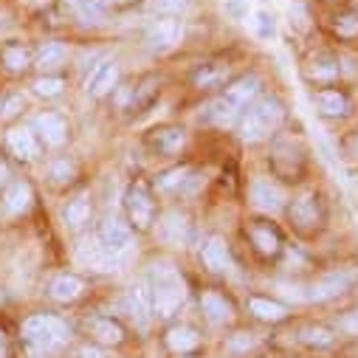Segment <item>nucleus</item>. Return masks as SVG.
<instances>
[{
	"instance_id": "1",
	"label": "nucleus",
	"mask_w": 358,
	"mask_h": 358,
	"mask_svg": "<svg viewBox=\"0 0 358 358\" xmlns=\"http://www.w3.org/2000/svg\"><path fill=\"white\" fill-rule=\"evenodd\" d=\"M152 316L158 319H172L181 310L184 299H187V285L181 280V274L175 271L169 262H155L152 265Z\"/></svg>"
},
{
	"instance_id": "2",
	"label": "nucleus",
	"mask_w": 358,
	"mask_h": 358,
	"mask_svg": "<svg viewBox=\"0 0 358 358\" xmlns=\"http://www.w3.org/2000/svg\"><path fill=\"white\" fill-rule=\"evenodd\" d=\"M23 338H26V344H29L34 358H45V355H51V352H57L59 347L68 344L71 330H68V324L62 319L48 316V313H37V316L26 319Z\"/></svg>"
},
{
	"instance_id": "3",
	"label": "nucleus",
	"mask_w": 358,
	"mask_h": 358,
	"mask_svg": "<svg viewBox=\"0 0 358 358\" xmlns=\"http://www.w3.org/2000/svg\"><path fill=\"white\" fill-rule=\"evenodd\" d=\"M285 119V108L280 99L265 96L259 102H254L248 110H243V116L237 119V130L243 141H262L265 136H271Z\"/></svg>"
},
{
	"instance_id": "4",
	"label": "nucleus",
	"mask_w": 358,
	"mask_h": 358,
	"mask_svg": "<svg viewBox=\"0 0 358 358\" xmlns=\"http://www.w3.org/2000/svg\"><path fill=\"white\" fill-rule=\"evenodd\" d=\"M124 212L130 217V226L136 231H147L155 220V203H152V195L144 184H133L127 192H124Z\"/></svg>"
},
{
	"instance_id": "5",
	"label": "nucleus",
	"mask_w": 358,
	"mask_h": 358,
	"mask_svg": "<svg viewBox=\"0 0 358 358\" xmlns=\"http://www.w3.org/2000/svg\"><path fill=\"white\" fill-rule=\"evenodd\" d=\"M355 280H358V274H355V271L338 268V271H330V274L319 277V280L308 288L305 299H308V302H330V299H336V296L347 294V291L352 288V282H355Z\"/></svg>"
},
{
	"instance_id": "6",
	"label": "nucleus",
	"mask_w": 358,
	"mask_h": 358,
	"mask_svg": "<svg viewBox=\"0 0 358 358\" xmlns=\"http://www.w3.org/2000/svg\"><path fill=\"white\" fill-rule=\"evenodd\" d=\"M181 37H184L181 20H172V17L155 20L150 26V31H147V48L152 54H166V51H172L178 43H181Z\"/></svg>"
},
{
	"instance_id": "7",
	"label": "nucleus",
	"mask_w": 358,
	"mask_h": 358,
	"mask_svg": "<svg viewBox=\"0 0 358 358\" xmlns=\"http://www.w3.org/2000/svg\"><path fill=\"white\" fill-rule=\"evenodd\" d=\"M130 243H133L130 226H124V223L116 220V217H108V220L102 223V229H99V245H102L110 257L124 259V254L130 251Z\"/></svg>"
},
{
	"instance_id": "8",
	"label": "nucleus",
	"mask_w": 358,
	"mask_h": 358,
	"mask_svg": "<svg viewBox=\"0 0 358 358\" xmlns=\"http://www.w3.org/2000/svg\"><path fill=\"white\" fill-rule=\"evenodd\" d=\"M119 76H122L119 62L105 59V62H99V65L91 71V76L85 79V91L91 94L94 99H102V96H108V94H113V91H116Z\"/></svg>"
},
{
	"instance_id": "9",
	"label": "nucleus",
	"mask_w": 358,
	"mask_h": 358,
	"mask_svg": "<svg viewBox=\"0 0 358 358\" xmlns=\"http://www.w3.org/2000/svg\"><path fill=\"white\" fill-rule=\"evenodd\" d=\"M251 203L259 209V212H268V215H277L282 206H285V192L280 184H274L271 178H257L251 184Z\"/></svg>"
},
{
	"instance_id": "10",
	"label": "nucleus",
	"mask_w": 358,
	"mask_h": 358,
	"mask_svg": "<svg viewBox=\"0 0 358 358\" xmlns=\"http://www.w3.org/2000/svg\"><path fill=\"white\" fill-rule=\"evenodd\" d=\"M259 87H262V82H259V76H243V79H237V82H231L229 87H226V94H223V99L243 116V110L257 99V94H259Z\"/></svg>"
},
{
	"instance_id": "11",
	"label": "nucleus",
	"mask_w": 358,
	"mask_h": 358,
	"mask_svg": "<svg viewBox=\"0 0 358 358\" xmlns=\"http://www.w3.org/2000/svg\"><path fill=\"white\" fill-rule=\"evenodd\" d=\"M34 133H37V138H40L43 144H48V147H62V144L68 141V124H65V119L57 116V113H40V116L34 119Z\"/></svg>"
},
{
	"instance_id": "12",
	"label": "nucleus",
	"mask_w": 358,
	"mask_h": 358,
	"mask_svg": "<svg viewBox=\"0 0 358 358\" xmlns=\"http://www.w3.org/2000/svg\"><path fill=\"white\" fill-rule=\"evenodd\" d=\"M158 234L169 245H184L189 240V220H187V215L178 212V209H169L161 217V223H158Z\"/></svg>"
},
{
	"instance_id": "13",
	"label": "nucleus",
	"mask_w": 358,
	"mask_h": 358,
	"mask_svg": "<svg viewBox=\"0 0 358 358\" xmlns=\"http://www.w3.org/2000/svg\"><path fill=\"white\" fill-rule=\"evenodd\" d=\"M6 141H9L12 155H17L20 161H34V158H40V152H43V144H40L37 133L29 130V127H15Z\"/></svg>"
},
{
	"instance_id": "14",
	"label": "nucleus",
	"mask_w": 358,
	"mask_h": 358,
	"mask_svg": "<svg viewBox=\"0 0 358 358\" xmlns=\"http://www.w3.org/2000/svg\"><path fill=\"white\" fill-rule=\"evenodd\" d=\"M291 220L299 226V229H305V231H310L316 223H319V203H316V195L313 192H299L294 201H291Z\"/></svg>"
},
{
	"instance_id": "15",
	"label": "nucleus",
	"mask_w": 358,
	"mask_h": 358,
	"mask_svg": "<svg viewBox=\"0 0 358 358\" xmlns=\"http://www.w3.org/2000/svg\"><path fill=\"white\" fill-rule=\"evenodd\" d=\"M201 259H203V265L209 268L212 274H226L231 268V254H229L223 237H209L203 243V248H201Z\"/></svg>"
},
{
	"instance_id": "16",
	"label": "nucleus",
	"mask_w": 358,
	"mask_h": 358,
	"mask_svg": "<svg viewBox=\"0 0 358 358\" xmlns=\"http://www.w3.org/2000/svg\"><path fill=\"white\" fill-rule=\"evenodd\" d=\"M248 313L259 322H268V324H277V322L288 319V308L277 299H268V296H248Z\"/></svg>"
},
{
	"instance_id": "17",
	"label": "nucleus",
	"mask_w": 358,
	"mask_h": 358,
	"mask_svg": "<svg viewBox=\"0 0 358 358\" xmlns=\"http://www.w3.org/2000/svg\"><path fill=\"white\" fill-rule=\"evenodd\" d=\"M150 144H152L158 152H164V155H175V152H181V147L187 144V133H184L181 127H172V124L155 127V130L150 133Z\"/></svg>"
},
{
	"instance_id": "18",
	"label": "nucleus",
	"mask_w": 358,
	"mask_h": 358,
	"mask_svg": "<svg viewBox=\"0 0 358 358\" xmlns=\"http://www.w3.org/2000/svg\"><path fill=\"white\" fill-rule=\"evenodd\" d=\"M82 291H85V282H82L79 277H73V274H59V277H54L51 285H48V296H51L54 302H59V305L76 302V299L82 296Z\"/></svg>"
},
{
	"instance_id": "19",
	"label": "nucleus",
	"mask_w": 358,
	"mask_h": 358,
	"mask_svg": "<svg viewBox=\"0 0 358 358\" xmlns=\"http://www.w3.org/2000/svg\"><path fill=\"white\" fill-rule=\"evenodd\" d=\"M201 310H203V316H206L212 324H226V322H231V316H234L231 302H229L223 294H217V291H206V294L201 296Z\"/></svg>"
},
{
	"instance_id": "20",
	"label": "nucleus",
	"mask_w": 358,
	"mask_h": 358,
	"mask_svg": "<svg viewBox=\"0 0 358 358\" xmlns=\"http://www.w3.org/2000/svg\"><path fill=\"white\" fill-rule=\"evenodd\" d=\"M166 347L178 355H187V352L201 347V333L189 324H175V327L166 330Z\"/></svg>"
},
{
	"instance_id": "21",
	"label": "nucleus",
	"mask_w": 358,
	"mask_h": 358,
	"mask_svg": "<svg viewBox=\"0 0 358 358\" xmlns=\"http://www.w3.org/2000/svg\"><path fill=\"white\" fill-rule=\"evenodd\" d=\"M248 237H251V243L257 245V251L262 254V257H277L280 251H282V240H280V234L268 226V223H254L251 229H248Z\"/></svg>"
},
{
	"instance_id": "22",
	"label": "nucleus",
	"mask_w": 358,
	"mask_h": 358,
	"mask_svg": "<svg viewBox=\"0 0 358 358\" xmlns=\"http://www.w3.org/2000/svg\"><path fill=\"white\" fill-rule=\"evenodd\" d=\"M313 102H316L319 113H322V116H327V119H338V116H344V113H347V108H350L347 96H344L341 91H333V87L316 91V94H313Z\"/></svg>"
},
{
	"instance_id": "23",
	"label": "nucleus",
	"mask_w": 358,
	"mask_h": 358,
	"mask_svg": "<svg viewBox=\"0 0 358 358\" xmlns=\"http://www.w3.org/2000/svg\"><path fill=\"white\" fill-rule=\"evenodd\" d=\"M87 333H91L99 344H122V338H124L122 324L108 319V316H94L91 322H87Z\"/></svg>"
},
{
	"instance_id": "24",
	"label": "nucleus",
	"mask_w": 358,
	"mask_h": 358,
	"mask_svg": "<svg viewBox=\"0 0 358 358\" xmlns=\"http://www.w3.org/2000/svg\"><path fill=\"white\" fill-rule=\"evenodd\" d=\"M127 308H130L133 319L144 327L147 319H150V313H152V296H150L147 285H133V288L127 291Z\"/></svg>"
},
{
	"instance_id": "25",
	"label": "nucleus",
	"mask_w": 358,
	"mask_h": 358,
	"mask_svg": "<svg viewBox=\"0 0 358 358\" xmlns=\"http://www.w3.org/2000/svg\"><path fill=\"white\" fill-rule=\"evenodd\" d=\"M31 206V187L17 181L3 195V215H23Z\"/></svg>"
},
{
	"instance_id": "26",
	"label": "nucleus",
	"mask_w": 358,
	"mask_h": 358,
	"mask_svg": "<svg viewBox=\"0 0 358 358\" xmlns=\"http://www.w3.org/2000/svg\"><path fill=\"white\" fill-rule=\"evenodd\" d=\"M305 79H308V82H316V85L333 82V79H338V62L330 59V57H316V59L308 62Z\"/></svg>"
},
{
	"instance_id": "27",
	"label": "nucleus",
	"mask_w": 358,
	"mask_h": 358,
	"mask_svg": "<svg viewBox=\"0 0 358 358\" xmlns=\"http://www.w3.org/2000/svg\"><path fill=\"white\" fill-rule=\"evenodd\" d=\"M91 212H94V206H91V198H87V195H79V198H73V201L65 206V212H62V217H65V226H68V229H82L87 220H91Z\"/></svg>"
},
{
	"instance_id": "28",
	"label": "nucleus",
	"mask_w": 358,
	"mask_h": 358,
	"mask_svg": "<svg viewBox=\"0 0 358 358\" xmlns=\"http://www.w3.org/2000/svg\"><path fill=\"white\" fill-rule=\"evenodd\" d=\"M65 59H68V48L62 45V43H45L40 51H37V68L40 71H59L62 65H65Z\"/></svg>"
},
{
	"instance_id": "29",
	"label": "nucleus",
	"mask_w": 358,
	"mask_h": 358,
	"mask_svg": "<svg viewBox=\"0 0 358 358\" xmlns=\"http://www.w3.org/2000/svg\"><path fill=\"white\" fill-rule=\"evenodd\" d=\"M226 76H229V65H223V62H206V65H201L192 73V82L198 87H217V85L226 82Z\"/></svg>"
},
{
	"instance_id": "30",
	"label": "nucleus",
	"mask_w": 358,
	"mask_h": 358,
	"mask_svg": "<svg viewBox=\"0 0 358 358\" xmlns=\"http://www.w3.org/2000/svg\"><path fill=\"white\" fill-rule=\"evenodd\" d=\"M192 181H195V175H192L189 166H175V169H169V172H164L158 178V189L161 192H178V189H184Z\"/></svg>"
},
{
	"instance_id": "31",
	"label": "nucleus",
	"mask_w": 358,
	"mask_h": 358,
	"mask_svg": "<svg viewBox=\"0 0 358 358\" xmlns=\"http://www.w3.org/2000/svg\"><path fill=\"white\" fill-rule=\"evenodd\" d=\"M71 6L79 15V20L94 23V26L105 23V17H108V9H105L102 0H71Z\"/></svg>"
},
{
	"instance_id": "32",
	"label": "nucleus",
	"mask_w": 358,
	"mask_h": 358,
	"mask_svg": "<svg viewBox=\"0 0 358 358\" xmlns=\"http://www.w3.org/2000/svg\"><path fill=\"white\" fill-rule=\"evenodd\" d=\"M206 119L209 122H215V124H220V127H229V124H234L237 119H240V113L220 96L217 102H212L209 108H206Z\"/></svg>"
},
{
	"instance_id": "33",
	"label": "nucleus",
	"mask_w": 358,
	"mask_h": 358,
	"mask_svg": "<svg viewBox=\"0 0 358 358\" xmlns=\"http://www.w3.org/2000/svg\"><path fill=\"white\" fill-rule=\"evenodd\" d=\"M155 94H158V82L150 76V79H144L136 91L130 94V110H141V108H147L152 99H155Z\"/></svg>"
},
{
	"instance_id": "34",
	"label": "nucleus",
	"mask_w": 358,
	"mask_h": 358,
	"mask_svg": "<svg viewBox=\"0 0 358 358\" xmlns=\"http://www.w3.org/2000/svg\"><path fill=\"white\" fill-rule=\"evenodd\" d=\"M299 341L308 347H330L333 344V333L322 324H308L299 330Z\"/></svg>"
},
{
	"instance_id": "35",
	"label": "nucleus",
	"mask_w": 358,
	"mask_h": 358,
	"mask_svg": "<svg viewBox=\"0 0 358 358\" xmlns=\"http://www.w3.org/2000/svg\"><path fill=\"white\" fill-rule=\"evenodd\" d=\"M3 65H6L9 71H15V73L26 71V68H29V51H26L23 45H17V43L6 45V48H3Z\"/></svg>"
},
{
	"instance_id": "36",
	"label": "nucleus",
	"mask_w": 358,
	"mask_h": 358,
	"mask_svg": "<svg viewBox=\"0 0 358 358\" xmlns=\"http://www.w3.org/2000/svg\"><path fill=\"white\" fill-rule=\"evenodd\" d=\"M251 29L259 40H271L277 34V23H274V15H268V12H254L251 17Z\"/></svg>"
},
{
	"instance_id": "37",
	"label": "nucleus",
	"mask_w": 358,
	"mask_h": 358,
	"mask_svg": "<svg viewBox=\"0 0 358 358\" xmlns=\"http://www.w3.org/2000/svg\"><path fill=\"white\" fill-rule=\"evenodd\" d=\"M189 6H192V0H150V9L155 15H166V17L184 15Z\"/></svg>"
},
{
	"instance_id": "38",
	"label": "nucleus",
	"mask_w": 358,
	"mask_h": 358,
	"mask_svg": "<svg viewBox=\"0 0 358 358\" xmlns=\"http://www.w3.org/2000/svg\"><path fill=\"white\" fill-rule=\"evenodd\" d=\"M62 87H65V82L59 76H40L34 82V94L43 96V99H54V96L62 94Z\"/></svg>"
},
{
	"instance_id": "39",
	"label": "nucleus",
	"mask_w": 358,
	"mask_h": 358,
	"mask_svg": "<svg viewBox=\"0 0 358 358\" xmlns=\"http://www.w3.org/2000/svg\"><path fill=\"white\" fill-rule=\"evenodd\" d=\"M257 347V336L254 333H234L229 341H226V350L234 352V355H245L248 350Z\"/></svg>"
},
{
	"instance_id": "40",
	"label": "nucleus",
	"mask_w": 358,
	"mask_h": 358,
	"mask_svg": "<svg viewBox=\"0 0 358 358\" xmlns=\"http://www.w3.org/2000/svg\"><path fill=\"white\" fill-rule=\"evenodd\" d=\"M336 31L341 37H355L358 34V15H341V17H336Z\"/></svg>"
},
{
	"instance_id": "41",
	"label": "nucleus",
	"mask_w": 358,
	"mask_h": 358,
	"mask_svg": "<svg viewBox=\"0 0 358 358\" xmlns=\"http://www.w3.org/2000/svg\"><path fill=\"white\" fill-rule=\"evenodd\" d=\"M336 327H338L341 333H347V336H358V310H350V313L338 316Z\"/></svg>"
},
{
	"instance_id": "42",
	"label": "nucleus",
	"mask_w": 358,
	"mask_h": 358,
	"mask_svg": "<svg viewBox=\"0 0 358 358\" xmlns=\"http://www.w3.org/2000/svg\"><path fill=\"white\" fill-rule=\"evenodd\" d=\"M71 175H73V164H68L65 158L51 164V178H54V181L65 184V181H71Z\"/></svg>"
},
{
	"instance_id": "43",
	"label": "nucleus",
	"mask_w": 358,
	"mask_h": 358,
	"mask_svg": "<svg viewBox=\"0 0 358 358\" xmlns=\"http://www.w3.org/2000/svg\"><path fill=\"white\" fill-rule=\"evenodd\" d=\"M20 110H23V96H9L3 105H0V116H3V119L15 116V113H20Z\"/></svg>"
},
{
	"instance_id": "44",
	"label": "nucleus",
	"mask_w": 358,
	"mask_h": 358,
	"mask_svg": "<svg viewBox=\"0 0 358 358\" xmlns=\"http://www.w3.org/2000/svg\"><path fill=\"white\" fill-rule=\"evenodd\" d=\"M79 358H105V352L99 347H82L79 350Z\"/></svg>"
},
{
	"instance_id": "45",
	"label": "nucleus",
	"mask_w": 358,
	"mask_h": 358,
	"mask_svg": "<svg viewBox=\"0 0 358 358\" xmlns=\"http://www.w3.org/2000/svg\"><path fill=\"white\" fill-rule=\"evenodd\" d=\"M105 6H127V3H133V0H102Z\"/></svg>"
},
{
	"instance_id": "46",
	"label": "nucleus",
	"mask_w": 358,
	"mask_h": 358,
	"mask_svg": "<svg viewBox=\"0 0 358 358\" xmlns=\"http://www.w3.org/2000/svg\"><path fill=\"white\" fill-rule=\"evenodd\" d=\"M0 358H9V352H6V338H3V333H0Z\"/></svg>"
},
{
	"instance_id": "47",
	"label": "nucleus",
	"mask_w": 358,
	"mask_h": 358,
	"mask_svg": "<svg viewBox=\"0 0 358 358\" xmlns=\"http://www.w3.org/2000/svg\"><path fill=\"white\" fill-rule=\"evenodd\" d=\"M6 178H9V169H6L3 164H0V184H3V181H6Z\"/></svg>"
},
{
	"instance_id": "48",
	"label": "nucleus",
	"mask_w": 358,
	"mask_h": 358,
	"mask_svg": "<svg viewBox=\"0 0 358 358\" xmlns=\"http://www.w3.org/2000/svg\"><path fill=\"white\" fill-rule=\"evenodd\" d=\"M3 299H6V296H3V291H0V305H3Z\"/></svg>"
},
{
	"instance_id": "49",
	"label": "nucleus",
	"mask_w": 358,
	"mask_h": 358,
	"mask_svg": "<svg viewBox=\"0 0 358 358\" xmlns=\"http://www.w3.org/2000/svg\"><path fill=\"white\" fill-rule=\"evenodd\" d=\"M355 155H358V138H355Z\"/></svg>"
}]
</instances>
